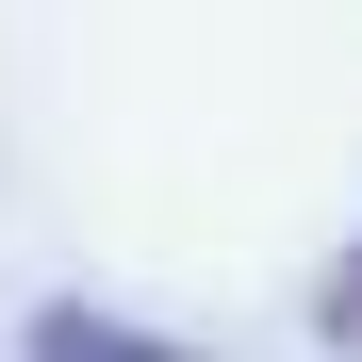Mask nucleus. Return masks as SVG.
Masks as SVG:
<instances>
[{"mask_svg":"<svg viewBox=\"0 0 362 362\" xmlns=\"http://www.w3.org/2000/svg\"><path fill=\"white\" fill-rule=\"evenodd\" d=\"M313 329H329V346H346V362H362V247H346V264H329V280H313Z\"/></svg>","mask_w":362,"mask_h":362,"instance_id":"2","label":"nucleus"},{"mask_svg":"<svg viewBox=\"0 0 362 362\" xmlns=\"http://www.w3.org/2000/svg\"><path fill=\"white\" fill-rule=\"evenodd\" d=\"M17 362H214V346H165L132 313H83V296H49V313L17 329Z\"/></svg>","mask_w":362,"mask_h":362,"instance_id":"1","label":"nucleus"}]
</instances>
